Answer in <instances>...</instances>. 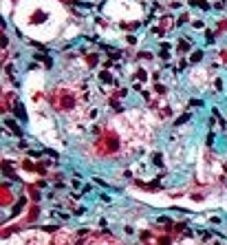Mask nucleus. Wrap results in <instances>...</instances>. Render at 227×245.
<instances>
[{
  "mask_svg": "<svg viewBox=\"0 0 227 245\" xmlns=\"http://www.w3.org/2000/svg\"><path fill=\"white\" fill-rule=\"evenodd\" d=\"M2 124H5V130H11L16 137H22V130H20V126H18V121L13 117H5Z\"/></svg>",
  "mask_w": 227,
  "mask_h": 245,
  "instance_id": "obj_1",
  "label": "nucleus"
},
{
  "mask_svg": "<svg viewBox=\"0 0 227 245\" xmlns=\"http://www.w3.org/2000/svg\"><path fill=\"white\" fill-rule=\"evenodd\" d=\"M33 60H40L46 69H51L53 67V60H51V55H44V53H33Z\"/></svg>",
  "mask_w": 227,
  "mask_h": 245,
  "instance_id": "obj_2",
  "label": "nucleus"
},
{
  "mask_svg": "<svg viewBox=\"0 0 227 245\" xmlns=\"http://www.w3.org/2000/svg\"><path fill=\"white\" fill-rule=\"evenodd\" d=\"M190 119H192V115H190V113H185V115H181V117L174 119V126H183V124H187Z\"/></svg>",
  "mask_w": 227,
  "mask_h": 245,
  "instance_id": "obj_3",
  "label": "nucleus"
},
{
  "mask_svg": "<svg viewBox=\"0 0 227 245\" xmlns=\"http://www.w3.org/2000/svg\"><path fill=\"white\" fill-rule=\"evenodd\" d=\"M161 157H163L161 153H150V161H152L154 166H163V159Z\"/></svg>",
  "mask_w": 227,
  "mask_h": 245,
  "instance_id": "obj_4",
  "label": "nucleus"
},
{
  "mask_svg": "<svg viewBox=\"0 0 227 245\" xmlns=\"http://www.w3.org/2000/svg\"><path fill=\"white\" fill-rule=\"evenodd\" d=\"M201 60H203V51L196 49V51L192 53V58H190V64H196V62H201Z\"/></svg>",
  "mask_w": 227,
  "mask_h": 245,
  "instance_id": "obj_5",
  "label": "nucleus"
},
{
  "mask_svg": "<svg viewBox=\"0 0 227 245\" xmlns=\"http://www.w3.org/2000/svg\"><path fill=\"white\" fill-rule=\"evenodd\" d=\"M99 80H101V82H115V84H117V80H112V75H110L108 71H101V73H99Z\"/></svg>",
  "mask_w": 227,
  "mask_h": 245,
  "instance_id": "obj_6",
  "label": "nucleus"
},
{
  "mask_svg": "<svg viewBox=\"0 0 227 245\" xmlns=\"http://www.w3.org/2000/svg\"><path fill=\"white\" fill-rule=\"evenodd\" d=\"M154 93H159V95H165V93H168V86H165V84H154Z\"/></svg>",
  "mask_w": 227,
  "mask_h": 245,
  "instance_id": "obj_7",
  "label": "nucleus"
},
{
  "mask_svg": "<svg viewBox=\"0 0 227 245\" xmlns=\"http://www.w3.org/2000/svg\"><path fill=\"white\" fill-rule=\"evenodd\" d=\"M24 203H27V199H24V196H22V199H20V201H18V203L13 205V210H11V212H13V214H18V212H20V210H22V205H24Z\"/></svg>",
  "mask_w": 227,
  "mask_h": 245,
  "instance_id": "obj_8",
  "label": "nucleus"
},
{
  "mask_svg": "<svg viewBox=\"0 0 227 245\" xmlns=\"http://www.w3.org/2000/svg\"><path fill=\"white\" fill-rule=\"evenodd\" d=\"M16 115L20 117V119H27V115H24V108H22V104H18V106H16Z\"/></svg>",
  "mask_w": 227,
  "mask_h": 245,
  "instance_id": "obj_9",
  "label": "nucleus"
},
{
  "mask_svg": "<svg viewBox=\"0 0 227 245\" xmlns=\"http://www.w3.org/2000/svg\"><path fill=\"white\" fill-rule=\"evenodd\" d=\"M187 106H192V108H201V106H203V102H201V99H190V102H187Z\"/></svg>",
  "mask_w": 227,
  "mask_h": 245,
  "instance_id": "obj_10",
  "label": "nucleus"
},
{
  "mask_svg": "<svg viewBox=\"0 0 227 245\" xmlns=\"http://www.w3.org/2000/svg\"><path fill=\"white\" fill-rule=\"evenodd\" d=\"M93 183H97V186H101V188H108V183L104 181L101 177H93Z\"/></svg>",
  "mask_w": 227,
  "mask_h": 245,
  "instance_id": "obj_11",
  "label": "nucleus"
},
{
  "mask_svg": "<svg viewBox=\"0 0 227 245\" xmlns=\"http://www.w3.org/2000/svg\"><path fill=\"white\" fill-rule=\"evenodd\" d=\"M157 55H159L161 60H170V51H168V49H161V51H159Z\"/></svg>",
  "mask_w": 227,
  "mask_h": 245,
  "instance_id": "obj_12",
  "label": "nucleus"
},
{
  "mask_svg": "<svg viewBox=\"0 0 227 245\" xmlns=\"http://www.w3.org/2000/svg\"><path fill=\"white\" fill-rule=\"evenodd\" d=\"M40 230H44V232H55V230H58V225H42Z\"/></svg>",
  "mask_w": 227,
  "mask_h": 245,
  "instance_id": "obj_13",
  "label": "nucleus"
},
{
  "mask_svg": "<svg viewBox=\"0 0 227 245\" xmlns=\"http://www.w3.org/2000/svg\"><path fill=\"white\" fill-rule=\"evenodd\" d=\"M187 20H190V16H187V13H183V16H179V24H183V22H187Z\"/></svg>",
  "mask_w": 227,
  "mask_h": 245,
  "instance_id": "obj_14",
  "label": "nucleus"
},
{
  "mask_svg": "<svg viewBox=\"0 0 227 245\" xmlns=\"http://www.w3.org/2000/svg\"><path fill=\"white\" fill-rule=\"evenodd\" d=\"M179 51H181V53L187 51V42H185V40H183V42H179Z\"/></svg>",
  "mask_w": 227,
  "mask_h": 245,
  "instance_id": "obj_15",
  "label": "nucleus"
},
{
  "mask_svg": "<svg viewBox=\"0 0 227 245\" xmlns=\"http://www.w3.org/2000/svg\"><path fill=\"white\" fill-rule=\"evenodd\" d=\"M86 212H88L86 208H77V210H75L73 214H75V216H82V214H86Z\"/></svg>",
  "mask_w": 227,
  "mask_h": 245,
  "instance_id": "obj_16",
  "label": "nucleus"
},
{
  "mask_svg": "<svg viewBox=\"0 0 227 245\" xmlns=\"http://www.w3.org/2000/svg\"><path fill=\"white\" fill-rule=\"evenodd\" d=\"M214 86H216V91H223V80L218 77V80H216V82H214Z\"/></svg>",
  "mask_w": 227,
  "mask_h": 245,
  "instance_id": "obj_17",
  "label": "nucleus"
},
{
  "mask_svg": "<svg viewBox=\"0 0 227 245\" xmlns=\"http://www.w3.org/2000/svg\"><path fill=\"white\" fill-rule=\"evenodd\" d=\"M205 141H207V146H212V144H214V133L207 135V139H205Z\"/></svg>",
  "mask_w": 227,
  "mask_h": 245,
  "instance_id": "obj_18",
  "label": "nucleus"
},
{
  "mask_svg": "<svg viewBox=\"0 0 227 245\" xmlns=\"http://www.w3.org/2000/svg\"><path fill=\"white\" fill-rule=\"evenodd\" d=\"M124 232H126V234H135V228H130V225H126V228H124Z\"/></svg>",
  "mask_w": 227,
  "mask_h": 245,
  "instance_id": "obj_19",
  "label": "nucleus"
},
{
  "mask_svg": "<svg viewBox=\"0 0 227 245\" xmlns=\"http://www.w3.org/2000/svg\"><path fill=\"white\" fill-rule=\"evenodd\" d=\"M77 234H80V236H84V234H88V228H80V230H77Z\"/></svg>",
  "mask_w": 227,
  "mask_h": 245,
  "instance_id": "obj_20",
  "label": "nucleus"
},
{
  "mask_svg": "<svg viewBox=\"0 0 227 245\" xmlns=\"http://www.w3.org/2000/svg\"><path fill=\"white\" fill-rule=\"evenodd\" d=\"M99 199H101V201H106V203H110V196H108V194H99Z\"/></svg>",
  "mask_w": 227,
  "mask_h": 245,
  "instance_id": "obj_21",
  "label": "nucleus"
}]
</instances>
